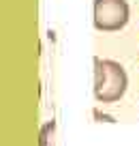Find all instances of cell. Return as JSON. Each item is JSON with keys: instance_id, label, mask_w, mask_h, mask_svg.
Listing matches in <instances>:
<instances>
[{"instance_id": "2", "label": "cell", "mask_w": 139, "mask_h": 146, "mask_svg": "<svg viewBox=\"0 0 139 146\" xmlns=\"http://www.w3.org/2000/svg\"><path fill=\"white\" fill-rule=\"evenodd\" d=\"M126 0H94V28L101 32H116L128 24Z\"/></svg>"}, {"instance_id": "1", "label": "cell", "mask_w": 139, "mask_h": 146, "mask_svg": "<svg viewBox=\"0 0 139 146\" xmlns=\"http://www.w3.org/2000/svg\"><path fill=\"white\" fill-rule=\"evenodd\" d=\"M128 75L116 60L94 58V97L99 103H116L124 97Z\"/></svg>"}, {"instance_id": "3", "label": "cell", "mask_w": 139, "mask_h": 146, "mask_svg": "<svg viewBox=\"0 0 139 146\" xmlns=\"http://www.w3.org/2000/svg\"><path fill=\"white\" fill-rule=\"evenodd\" d=\"M54 135H56V123L51 120V123L43 125V129H41L39 146H54Z\"/></svg>"}]
</instances>
